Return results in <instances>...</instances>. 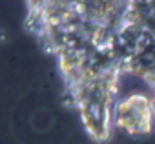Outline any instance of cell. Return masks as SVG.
Wrapping results in <instances>:
<instances>
[{"instance_id": "cell-4", "label": "cell", "mask_w": 155, "mask_h": 144, "mask_svg": "<svg viewBox=\"0 0 155 144\" xmlns=\"http://www.w3.org/2000/svg\"><path fill=\"white\" fill-rule=\"evenodd\" d=\"M151 97H153V102H155V84L151 86Z\"/></svg>"}, {"instance_id": "cell-2", "label": "cell", "mask_w": 155, "mask_h": 144, "mask_svg": "<svg viewBox=\"0 0 155 144\" xmlns=\"http://www.w3.org/2000/svg\"><path fill=\"white\" fill-rule=\"evenodd\" d=\"M122 73L155 84V0H130L117 35Z\"/></svg>"}, {"instance_id": "cell-3", "label": "cell", "mask_w": 155, "mask_h": 144, "mask_svg": "<svg viewBox=\"0 0 155 144\" xmlns=\"http://www.w3.org/2000/svg\"><path fill=\"white\" fill-rule=\"evenodd\" d=\"M155 124V102L151 95L130 93L117 100L113 128L130 137H146Z\"/></svg>"}, {"instance_id": "cell-1", "label": "cell", "mask_w": 155, "mask_h": 144, "mask_svg": "<svg viewBox=\"0 0 155 144\" xmlns=\"http://www.w3.org/2000/svg\"><path fill=\"white\" fill-rule=\"evenodd\" d=\"M126 2L29 0L26 29L58 66L68 102L93 142L113 135L122 77L117 35Z\"/></svg>"}]
</instances>
